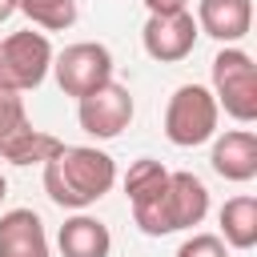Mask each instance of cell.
<instances>
[{
	"label": "cell",
	"instance_id": "obj_1",
	"mask_svg": "<svg viewBox=\"0 0 257 257\" xmlns=\"http://www.w3.org/2000/svg\"><path fill=\"white\" fill-rule=\"evenodd\" d=\"M116 185V161L92 145H60L56 157L44 161V193L60 209H88Z\"/></svg>",
	"mask_w": 257,
	"mask_h": 257
},
{
	"label": "cell",
	"instance_id": "obj_2",
	"mask_svg": "<svg viewBox=\"0 0 257 257\" xmlns=\"http://www.w3.org/2000/svg\"><path fill=\"white\" fill-rule=\"evenodd\" d=\"M209 213V189L201 177L193 173H169V189L153 201L133 209V221L145 237H165V233H181L201 225Z\"/></svg>",
	"mask_w": 257,
	"mask_h": 257
},
{
	"label": "cell",
	"instance_id": "obj_3",
	"mask_svg": "<svg viewBox=\"0 0 257 257\" xmlns=\"http://www.w3.org/2000/svg\"><path fill=\"white\" fill-rule=\"evenodd\" d=\"M217 120H221V108H217L213 88H205V84H181L165 104V137L177 149H197V145L213 141Z\"/></svg>",
	"mask_w": 257,
	"mask_h": 257
},
{
	"label": "cell",
	"instance_id": "obj_4",
	"mask_svg": "<svg viewBox=\"0 0 257 257\" xmlns=\"http://www.w3.org/2000/svg\"><path fill=\"white\" fill-rule=\"evenodd\" d=\"M213 96L217 108H225L233 120H257V64L245 48L225 44L213 56Z\"/></svg>",
	"mask_w": 257,
	"mask_h": 257
},
{
	"label": "cell",
	"instance_id": "obj_5",
	"mask_svg": "<svg viewBox=\"0 0 257 257\" xmlns=\"http://www.w3.org/2000/svg\"><path fill=\"white\" fill-rule=\"evenodd\" d=\"M52 44L44 32H12L0 40V88H12V92H32L44 84L48 68H52Z\"/></svg>",
	"mask_w": 257,
	"mask_h": 257
},
{
	"label": "cell",
	"instance_id": "obj_6",
	"mask_svg": "<svg viewBox=\"0 0 257 257\" xmlns=\"http://www.w3.org/2000/svg\"><path fill=\"white\" fill-rule=\"evenodd\" d=\"M52 72H56L60 92L80 100L92 88H100L104 80H112V52L96 40H76L52 56Z\"/></svg>",
	"mask_w": 257,
	"mask_h": 257
},
{
	"label": "cell",
	"instance_id": "obj_7",
	"mask_svg": "<svg viewBox=\"0 0 257 257\" xmlns=\"http://www.w3.org/2000/svg\"><path fill=\"white\" fill-rule=\"evenodd\" d=\"M133 112H137L133 92H128L124 84H116V80H104L100 88H92L88 96L76 100V120H80V128H84L88 137H96V141L120 137V133L133 124Z\"/></svg>",
	"mask_w": 257,
	"mask_h": 257
},
{
	"label": "cell",
	"instance_id": "obj_8",
	"mask_svg": "<svg viewBox=\"0 0 257 257\" xmlns=\"http://www.w3.org/2000/svg\"><path fill=\"white\" fill-rule=\"evenodd\" d=\"M197 36H201L197 32V20L185 8V12H169V16H149L145 20V32H141V44H145V52L153 60L177 64V60H185L193 52Z\"/></svg>",
	"mask_w": 257,
	"mask_h": 257
},
{
	"label": "cell",
	"instance_id": "obj_9",
	"mask_svg": "<svg viewBox=\"0 0 257 257\" xmlns=\"http://www.w3.org/2000/svg\"><path fill=\"white\" fill-rule=\"evenodd\" d=\"M193 20H197V32L221 44H237L253 28V0H197Z\"/></svg>",
	"mask_w": 257,
	"mask_h": 257
},
{
	"label": "cell",
	"instance_id": "obj_10",
	"mask_svg": "<svg viewBox=\"0 0 257 257\" xmlns=\"http://www.w3.org/2000/svg\"><path fill=\"white\" fill-rule=\"evenodd\" d=\"M213 173L233 181V185H245L257 177V137L253 128H229L221 137H213Z\"/></svg>",
	"mask_w": 257,
	"mask_h": 257
},
{
	"label": "cell",
	"instance_id": "obj_11",
	"mask_svg": "<svg viewBox=\"0 0 257 257\" xmlns=\"http://www.w3.org/2000/svg\"><path fill=\"white\" fill-rule=\"evenodd\" d=\"M0 257H52L44 221L32 209H8L0 217Z\"/></svg>",
	"mask_w": 257,
	"mask_h": 257
},
{
	"label": "cell",
	"instance_id": "obj_12",
	"mask_svg": "<svg viewBox=\"0 0 257 257\" xmlns=\"http://www.w3.org/2000/svg\"><path fill=\"white\" fill-rule=\"evenodd\" d=\"M56 245H60V257H108L112 253V233H108L104 221H96L80 209L60 225Z\"/></svg>",
	"mask_w": 257,
	"mask_h": 257
},
{
	"label": "cell",
	"instance_id": "obj_13",
	"mask_svg": "<svg viewBox=\"0 0 257 257\" xmlns=\"http://www.w3.org/2000/svg\"><path fill=\"white\" fill-rule=\"evenodd\" d=\"M221 241L229 249H253L257 245V201L249 193L229 197L221 205Z\"/></svg>",
	"mask_w": 257,
	"mask_h": 257
},
{
	"label": "cell",
	"instance_id": "obj_14",
	"mask_svg": "<svg viewBox=\"0 0 257 257\" xmlns=\"http://www.w3.org/2000/svg\"><path fill=\"white\" fill-rule=\"evenodd\" d=\"M165 189H169V169H165L161 161L141 157V161L128 165V173H124V193H128V205H133V209L153 205Z\"/></svg>",
	"mask_w": 257,
	"mask_h": 257
},
{
	"label": "cell",
	"instance_id": "obj_15",
	"mask_svg": "<svg viewBox=\"0 0 257 257\" xmlns=\"http://www.w3.org/2000/svg\"><path fill=\"white\" fill-rule=\"evenodd\" d=\"M16 12H24L44 32H64L76 24V0H16Z\"/></svg>",
	"mask_w": 257,
	"mask_h": 257
},
{
	"label": "cell",
	"instance_id": "obj_16",
	"mask_svg": "<svg viewBox=\"0 0 257 257\" xmlns=\"http://www.w3.org/2000/svg\"><path fill=\"white\" fill-rule=\"evenodd\" d=\"M28 128H32V120H28V112H24V96L12 92V88H0V161H4V153H8Z\"/></svg>",
	"mask_w": 257,
	"mask_h": 257
},
{
	"label": "cell",
	"instance_id": "obj_17",
	"mask_svg": "<svg viewBox=\"0 0 257 257\" xmlns=\"http://www.w3.org/2000/svg\"><path fill=\"white\" fill-rule=\"evenodd\" d=\"M60 145H64V141H56L52 133H44V128H28V133L4 153V161H8V165H44L48 157L60 153Z\"/></svg>",
	"mask_w": 257,
	"mask_h": 257
},
{
	"label": "cell",
	"instance_id": "obj_18",
	"mask_svg": "<svg viewBox=\"0 0 257 257\" xmlns=\"http://www.w3.org/2000/svg\"><path fill=\"white\" fill-rule=\"evenodd\" d=\"M177 257H229V245L217 233H193V237L181 241Z\"/></svg>",
	"mask_w": 257,
	"mask_h": 257
},
{
	"label": "cell",
	"instance_id": "obj_19",
	"mask_svg": "<svg viewBox=\"0 0 257 257\" xmlns=\"http://www.w3.org/2000/svg\"><path fill=\"white\" fill-rule=\"evenodd\" d=\"M149 16H169V12H185V0H145Z\"/></svg>",
	"mask_w": 257,
	"mask_h": 257
},
{
	"label": "cell",
	"instance_id": "obj_20",
	"mask_svg": "<svg viewBox=\"0 0 257 257\" xmlns=\"http://www.w3.org/2000/svg\"><path fill=\"white\" fill-rule=\"evenodd\" d=\"M12 12H16V0H0V24H4Z\"/></svg>",
	"mask_w": 257,
	"mask_h": 257
},
{
	"label": "cell",
	"instance_id": "obj_21",
	"mask_svg": "<svg viewBox=\"0 0 257 257\" xmlns=\"http://www.w3.org/2000/svg\"><path fill=\"white\" fill-rule=\"evenodd\" d=\"M8 197V181H4V173H0V201Z\"/></svg>",
	"mask_w": 257,
	"mask_h": 257
}]
</instances>
